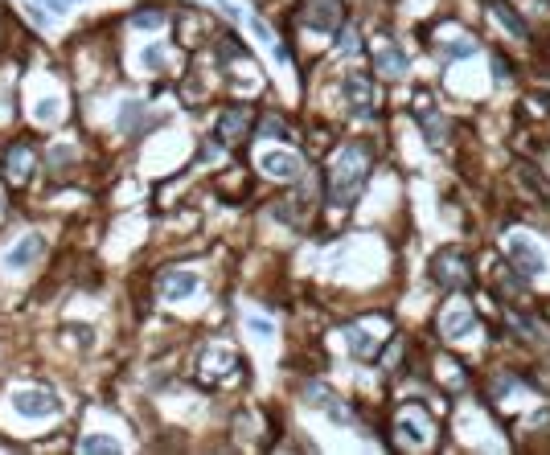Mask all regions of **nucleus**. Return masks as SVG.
Wrapping results in <instances>:
<instances>
[{"label":"nucleus","mask_w":550,"mask_h":455,"mask_svg":"<svg viewBox=\"0 0 550 455\" xmlns=\"http://www.w3.org/2000/svg\"><path fill=\"white\" fill-rule=\"evenodd\" d=\"M366 176H370V148L366 144H345L333 156V168H328V201L349 205L362 193Z\"/></svg>","instance_id":"nucleus-1"},{"label":"nucleus","mask_w":550,"mask_h":455,"mask_svg":"<svg viewBox=\"0 0 550 455\" xmlns=\"http://www.w3.org/2000/svg\"><path fill=\"white\" fill-rule=\"evenodd\" d=\"M505 254H509L513 271L526 275V279H538V275L547 271V254H542V246H538L534 238H526V234H509V238H505Z\"/></svg>","instance_id":"nucleus-2"},{"label":"nucleus","mask_w":550,"mask_h":455,"mask_svg":"<svg viewBox=\"0 0 550 455\" xmlns=\"http://www.w3.org/2000/svg\"><path fill=\"white\" fill-rule=\"evenodd\" d=\"M435 283L440 287H448V292H460V287H469L472 283V263L464 250H444L440 259H435Z\"/></svg>","instance_id":"nucleus-3"},{"label":"nucleus","mask_w":550,"mask_h":455,"mask_svg":"<svg viewBox=\"0 0 550 455\" xmlns=\"http://www.w3.org/2000/svg\"><path fill=\"white\" fill-rule=\"evenodd\" d=\"M341 90H345V99H349L353 115H362V119H370V115H374V82H370V74L349 70L345 82H341Z\"/></svg>","instance_id":"nucleus-4"},{"label":"nucleus","mask_w":550,"mask_h":455,"mask_svg":"<svg viewBox=\"0 0 550 455\" xmlns=\"http://www.w3.org/2000/svg\"><path fill=\"white\" fill-rule=\"evenodd\" d=\"M12 410L25 418H46V414H58V398L50 390H21L12 394Z\"/></svg>","instance_id":"nucleus-5"},{"label":"nucleus","mask_w":550,"mask_h":455,"mask_svg":"<svg viewBox=\"0 0 550 455\" xmlns=\"http://www.w3.org/2000/svg\"><path fill=\"white\" fill-rule=\"evenodd\" d=\"M246 128H251V107H226V111L218 115V132H214V140L238 144V140L246 136Z\"/></svg>","instance_id":"nucleus-6"},{"label":"nucleus","mask_w":550,"mask_h":455,"mask_svg":"<svg viewBox=\"0 0 550 455\" xmlns=\"http://www.w3.org/2000/svg\"><path fill=\"white\" fill-rule=\"evenodd\" d=\"M411 115H415V123L423 128L427 144H431V148H444V140H448V119H444V115H440L435 107H427V103L411 107Z\"/></svg>","instance_id":"nucleus-7"},{"label":"nucleus","mask_w":550,"mask_h":455,"mask_svg":"<svg viewBox=\"0 0 550 455\" xmlns=\"http://www.w3.org/2000/svg\"><path fill=\"white\" fill-rule=\"evenodd\" d=\"M259 168H263L267 176H275V181H296L304 164H300L296 152H267V156L259 160Z\"/></svg>","instance_id":"nucleus-8"},{"label":"nucleus","mask_w":550,"mask_h":455,"mask_svg":"<svg viewBox=\"0 0 550 455\" xmlns=\"http://www.w3.org/2000/svg\"><path fill=\"white\" fill-rule=\"evenodd\" d=\"M382 341H386V336H370V320H357V324H349V328H345V345H349V353H353V357H362V361H366V357H374Z\"/></svg>","instance_id":"nucleus-9"},{"label":"nucleus","mask_w":550,"mask_h":455,"mask_svg":"<svg viewBox=\"0 0 550 455\" xmlns=\"http://www.w3.org/2000/svg\"><path fill=\"white\" fill-rule=\"evenodd\" d=\"M41 254H46V238H41V234H29V238H21V246H12V250L4 254V267H8V271H21V267L37 263Z\"/></svg>","instance_id":"nucleus-10"},{"label":"nucleus","mask_w":550,"mask_h":455,"mask_svg":"<svg viewBox=\"0 0 550 455\" xmlns=\"http://www.w3.org/2000/svg\"><path fill=\"white\" fill-rule=\"evenodd\" d=\"M197 292V271H164L160 275V296L164 300H185V296H193Z\"/></svg>","instance_id":"nucleus-11"},{"label":"nucleus","mask_w":550,"mask_h":455,"mask_svg":"<svg viewBox=\"0 0 550 455\" xmlns=\"http://www.w3.org/2000/svg\"><path fill=\"white\" fill-rule=\"evenodd\" d=\"M374 66H378V74L382 78H402L411 62H406V54H402L394 41H382V46L374 50Z\"/></svg>","instance_id":"nucleus-12"},{"label":"nucleus","mask_w":550,"mask_h":455,"mask_svg":"<svg viewBox=\"0 0 550 455\" xmlns=\"http://www.w3.org/2000/svg\"><path fill=\"white\" fill-rule=\"evenodd\" d=\"M304 21L313 29H337L341 25V0H308Z\"/></svg>","instance_id":"nucleus-13"},{"label":"nucleus","mask_w":550,"mask_h":455,"mask_svg":"<svg viewBox=\"0 0 550 455\" xmlns=\"http://www.w3.org/2000/svg\"><path fill=\"white\" fill-rule=\"evenodd\" d=\"M440 324H444V336H448V341H460V336H469L472 332L476 320H472V312L464 307V303H448V312H444Z\"/></svg>","instance_id":"nucleus-14"},{"label":"nucleus","mask_w":550,"mask_h":455,"mask_svg":"<svg viewBox=\"0 0 550 455\" xmlns=\"http://www.w3.org/2000/svg\"><path fill=\"white\" fill-rule=\"evenodd\" d=\"M29 160H33V156H29L25 144L8 148V160H4V164H8V176H12V181H25V176H29Z\"/></svg>","instance_id":"nucleus-15"},{"label":"nucleus","mask_w":550,"mask_h":455,"mask_svg":"<svg viewBox=\"0 0 550 455\" xmlns=\"http://www.w3.org/2000/svg\"><path fill=\"white\" fill-rule=\"evenodd\" d=\"M493 12H497V17H501V25H505V29H509V33H518V37H522V41H526V37H530V25H526V21H522V17H518V12H513V8H509V4H501V0H497V4H493Z\"/></svg>","instance_id":"nucleus-16"},{"label":"nucleus","mask_w":550,"mask_h":455,"mask_svg":"<svg viewBox=\"0 0 550 455\" xmlns=\"http://www.w3.org/2000/svg\"><path fill=\"white\" fill-rule=\"evenodd\" d=\"M259 136H263V140H292L288 123H284V119H275V115H263V123H259Z\"/></svg>","instance_id":"nucleus-17"},{"label":"nucleus","mask_w":550,"mask_h":455,"mask_svg":"<svg viewBox=\"0 0 550 455\" xmlns=\"http://www.w3.org/2000/svg\"><path fill=\"white\" fill-rule=\"evenodd\" d=\"M79 452H119V443L111 439V435H90V439H82Z\"/></svg>","instance_id":"nucleus-18"},{"label":"nucleus","mask_w":550,"mask_h":455,"mask_svg":"<svg viewBox=\"0 0 550 455\" xmlns=\"http://www.w3.org/2000/svg\"><path fill=\"white\" fill-rule=\"evenodd\" d=\"M132 21H136V25H144V29H157V25H164V12L148 4V8H140V12H136Z\"/></svg>","instance_id":"nucleus-19"},{"label":"nucleus","mask_w":550,"mask_h":455,"mask_svg":"<svg viewBox=\"0 0 550 455\" xmlns=\"http://www.w3.org/2000/svg\"><path fill=\"white\" fill-rule=\"evenodd\" d=\"M337 50H341V54H357V50H362V46H357V29H341Z\"/></svg>","instance_id":"nucleus-20"},{"label":"nucleus","mask_w":550,"mask_h":455,"mask_svg":"<svg viewBox=\"0 0 550 455\" xmlns=\"http://www.w3.org/2000/svg\"><path fill=\"white\" fill-rule=\"evenodd\" d=\"M493 70H497V78H509V66H505V58H493Z\"/></svg>","instance_id":"nucleus-21"}]
</instances>
